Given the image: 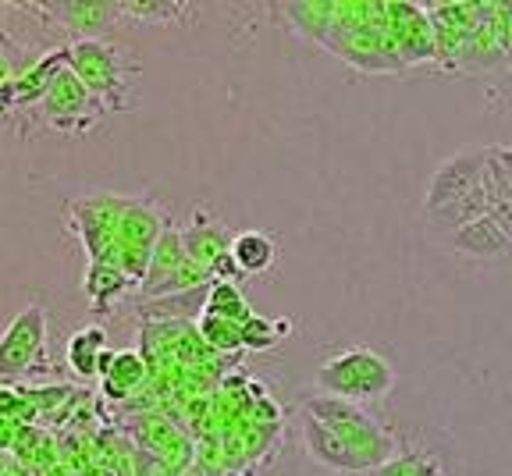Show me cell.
Returning a JSON list of instances; mask_svg holds the SVG:
<instances>
[{
  "label": "cell",
  "instance_id": "6da1fadb",
  "mask_svg": "<svg viewBox=\"0 0 512 476\" xmlns=\"http://www.w3.org/2000/svg\"><path fill=\"white\" fill-rule=\"evenodd\" d=\"M303 413H310L313 420H320L324 427H331L342 437L360 473H370V469L384 466V462H392L395 455H399V437L388 427H381L360 402L313 391L303 402Z\"/></svg>",
  "mask_w": 512,
  "mask_h": 476
},
{
  "label": "cell",
  "instance_id": "7a4b0ae2",
  "mask_svg": "<svg viewBox=\"0 0 512 476\" xmlns=\"http://www.w3.org/2000/svg\"><path fill=\"white\" fill-rule=\"evenodd\" d=\"M64 50H68V68L86 82L96 100H104L107 111L132 107V86H136L139 64L125 50L104 40H89V36L68 43Z\"/></svg>",
  "mask_w": 512,
  "mask_h": 476
},
{
  "label": "cell",
  "instance_id": "3957f363",
  "mask_svg": "<svg viewBox=\"0 0 512 476\" xmlns=\"http://www.w3.org/2000/svg\"><path fill=\"white\" fill-rule=\"evenodd\" d=\"M395 388L392 363L374 349H345L317 366V391L349 398V402H381Z\"/></svg>",
  "mask_w": 512,
  "mask_h": 476
},
{
  "label": "cell",
  "instance_id": "277c9868",
  "mask_svg": "<svg viewBox=\"0 0 512 476\" xmlns=\"http://www.w3.org/2000/svg\"><path fill=\"white\" fill-rule=\"evenodd\" d=\"M104 100H96L89 93V86L72 72V68H61L57 79L50 82L47 96L40 100V114L50 128L57 132H72V135H82L96 125V121L104 118Z\"/></svg>",
  "mask_w": 512,
  "mask_h": 476
},
{
  "label": "cell",
  "instance_id": "5b68a950",
  "mask_svg": "<svg viewBox=\"0 0 512 476\" xmlns=\"http://www.w3.org/2000/svg\"><path fill=\"white\" fill-rule=\"evenodd\" d=\"M484 178H488V150H470V153H456V157L441 160V164L434 167L431 182H427L424 210L434 214V210L470 196L473 189L484 185Z\"/></svg>",
  "mask_w": 512,
  "mask_h": 476
},
{
  "label": "cell",
  "instance_id": "8992f818",
  "mask_svg": "<svg viewBox=\"0 0 512 476\" xmlns=\"http://www.w3.org/2000/svg\"><path fill=\"white\" fill-rule=\"evenodd\" d=\"M47 352V313L43 306H29L15 317L0 342V366L4 377H15L18 370H29L36 359Z\"/></svg>",
  "mask_w": 512,
  "mask_h": 476
},
{
  "label": "cell",
  "instance_id": "52a82bcc",
  "mask_svg": "<svg viewBox=\"0 0 512 476\" xmlns=\"http://www.w3.org/2000/svg\"><path fill=\"white\" fill-rule=\"evenodd\" d=\"M438 242L452 253L470 256V260H509L512 256V238L498 228L495 217H480V221L466 224V228L452 231Z\"/></svg>",
  "mask_w": 512,
  "mask_h": 476
},
{
  "label": "cell",
  "instance_id": "ba28073f",
  "mask_svg": "<svg viewBox=\"0 0 512 476\" xmlns=\"http://www.w3.org/2000/svg\"><path fill=\"white\" fill-rule=\"evenodd\" d=\"M299 434H303V445L310 452V459L317 466L331 469V473H342V476H356V459H352L349 445H345L342 437L335 434L331 427H324L320 420H313L310 413H299Z\"/></svg>",
  "mask_w": 512,
  "mask_h": 476
},
{
  "label": "cell",
  "instance_id": "9c48e42d",
  "mask_svg": "<svg viewBox=\"0 0 512 476\" xmlns=\"http://www.w3.org/2000/svg\"><path fill=\"white\" fill-rule=\"evenodd\" d=\"M182 242H185V253H189V260H196L200 267H207V270H210V263H214L217 256L232 253V238H228V231H224V224L217 221V217L207 214V207L192 210V224L182 231Z\"/></svg>",
  "mask_w": 512,
  "mask_h": 476
},
{
  "label": "cell",
  "instance_id": "30bf717a",
  "mask_svg": "<svg viewBox=\"0 0 512 476\" xmlns=\"http://www.w3.org/2000/svg\"><path fill=\"white\" fill-rule=\"evenodd\" d=\"M232 256L242 267L246 278H256V274H267L278 260V246L267 231H239L232 238Z\"/></svg>",
  "mask_w": 512,
  "mask_h": 476
},
{
  "label": "cell",
  "instance_id": "8fae6325",
  "mask_svg": "<svg viewBox=\"0 0 512 476\" xmlns=\"http://www.w3.org/2000/svg\"><path fill=\"white\" fill-rule=\"evenodd\" d=\"M107 352L111 349H107L104 327H86V331H79L72 342H68V366H72L79 377H96Z\"/></svg>",
  "mask_w": 512,
  "mask_h": 476
},
{
  "label": "cell",
  "instance_id": "7c38bea8",
  "mask_svg": "<svg viewBox=\"0 0 512 476\" xmlns=\"http://www.w3.org/2000/svg\"><path fill=\"white\" fill-rule=\"evenodd\" d=\"M356 476H448V466L434 452H399L392 462Z\"/></svg>",
  "mask_w": 512,
  "mask_h": 476
},
{
  "label": "cell",
  "instance_id": "4fadbf2b",
  "mask_svg": "<svg viewBox=\"0 0 512 476\" xmlns=\"http://www.w3.org/2000/svg\"><path fill=\"white\" fill-rule=\"evenodd\" d=\"M203 313H217V317H228L235 324H246L253 317L246 295L239 292L235 281H210V295H207V310Z\"/></svg>",
  "mask_w": 512,
  "mask_h": 476
},
{
  "label": "cell",
  "instance_id": "5bb4252c",
  "mask_svg": "<svg viewBox=\"0 0 512 476\" xmlns=\"http://www.w3.org/2000/svg\"><path fill=\"white\" fill-rule=\"evenodd\" d=\"M139 381H143V359H139L136 352H118L111 370L104 373V388L111 398L132 395V391L139 388Z\"/></svg>",
  "mask_w": 512,
  "mask_h": 476
},
{
  "label": "cell",
  "instance_id": "9a60e30c",
  "mask_svg": "<svg viewBox=\"0 0 512 476\" xmlns=\"http://www.w3.org/2000/svg\"><path fill=\"white\" fill-rule=\"evenodd\" d=\"M288 334H292V320H267V317H260V313H253V317L242 324V342H246V349H256V352L274 349Z\"/></svg>",
  "mask_w": 512,
  "mask_h": 476
},
{
  "label": "cell",
  "instance_id": "2e32d148",
  "mask_svg": "<svg viewBox=\"0 0 512 476\" xmlns=\"http://www.w3.org/2000/svg\"><path fill=\"white\" fill-rule=\"evenodd\" d=\"M200 338L207 345H214L217 352H239L246 349L242 342V324L228 317H217V313H203L200 317Z\"/></svg>",
  "mask_w": 512,
  "mask_h": 476
},
{
  "label": "cell",
  "instance_id": "e0dca14e",
  "mask_svg": "<svg viewBox=\"0 0 512 476\" xmlns=\"http://www.w3.org/2000/svg\"><path fill=\"white\" fill-rule=\"evenodd\" d=\"M189 4H121V15H139V22H178V15H189Z\"/></svg>",
  "mask_w": 512,
  "mask_h": 476
},
{
  "label": "cell",
  "instance_id": "ac0fdd59",
  "mask_svg": "<svg viewBox=\"0 0 512 476\" xmlns=\"http://www.w3.org/2000/svg\"><path fill=\"white\" fill-rule=\"evenodd\" d=\"M491 150H495L498 164H502L505 178H509V203H512V150H509V146H491Z\"/></svg>",
  "mask_w": 512,
  "mask_h": 476
},
{
  "label": "cell",
  "instance_id": "d6986e66",
  "mask_svg": "<svg viewBox=\"0 0 512 476\" xmlns=\"http://www.w3.org/2000/svg\"><path fill=\"white\" fill-rule=\"evenodd\" d=\"M491 217H495V221H498V228H502L505 235L512 238V203H498V207H495V214H491Z\"/></svg>",
  "mask_w": 512,
  "mask_h": 476
}]
</instances>
